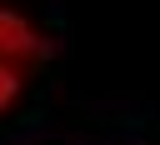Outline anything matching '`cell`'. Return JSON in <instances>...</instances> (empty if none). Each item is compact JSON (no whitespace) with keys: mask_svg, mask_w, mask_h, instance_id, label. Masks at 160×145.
I'll return each instance as SVG.
<instances>
[{"mask_svg":"<svg viewBox=\"0 0 160 145\" xmlns=\"http://www.w3.org/2000/svg\"><path fill=\"white\" fill-rule=\"evenodd\" d=\"M50 60V35L15 5H0V65L30 75Z\"/></svg>","mask_w":160,"mask_h":145,"instance_id":"obj_1","label":"cell"},{"mask_svg":"<svg viewBox=\"0 0 160 145\" xmlns=\"http://www.w3.org/2000/svg\"><path fill=\"white\" fill-rule=\"evenodd\" d=\"M20 95H25V75L10 70V65H0V115H10L20 105Z\"/></svg>","mask_w":160,"mask_h":145,"instance_id":"obj_2","label":"cell"}]
</instances>
